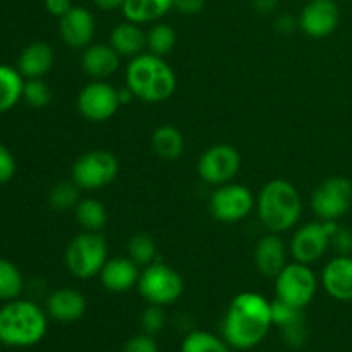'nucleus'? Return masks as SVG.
<instances>
[{
    "label": "nucleus",
    "instance_id": "nucleus-1",
    "mask_svg": "<svg viewBox=\"0 0 352 352\" xmlns=\"http://www.w3.org/2000/svg\"><path fill=\"white\" fill-rule=\"evenodd\" d=\"M272 327V301L258 292H241L227 306L220 332L234 351H251L267 339Z\"/></svg>",
    "mask_w": 352,
    "mask_h": 352
},
{
    "label": "nucleus",
    "instance_id": "nucleus-2",
    "mask_svg": "<svg viewBox=\"0 0 352 352\" xmlns=\"http://www.w3.org/2000/svg\"><path fill=\"white\" fill-rule=\"evenodd\" d=\"M48 332V315L31 299H12L0 308V344L26 349L40 344Z\"/></svg>",
    "mask_w": 352,
    "mask_h": 352
},
{
    "label": "nucleus",
    "instance_id": "nucleus-3",
    "mask_svg": "<svg viewBox=\"0 0 352 352\" xmlns=\"http://www.w3.org/2000/svg\"><path fill=\"white\" fill-rule=\"evenodd\" d=\"M254 210L267 232L284 234L296 229L301 220V192L285 179H272L258 192Z\"/></svg>",
    "mask_w": 352,
    "mask_h": 352
},
{
    "label": "nucleus",
    "instance_id": "nucleus-4",
    "mask_svg": "<svg viewBox=\"0 0 352 352\" xmlns=\"http://www.w3.org/2000/svg\"><path fill=\"white\" fill-rule=\"evenodd\" d=\"M126 86L136 100L162 103L167 102L177 89V76L165 57L146 52L129 60L126 67Z\"/></svg>",
    "mask_w": 352,
    "mask_h": 352
},
{
    "label": "nucleus",
    "instance_id": "nucleus-5",
    "mask_svg": "<svg viewBox=\"0 0 352 352\" xmlns=\"http://www.w3.org/2000/svg\"><path fill=\"white\" fill-rule=\"evenodd\" d=\"M109 260V244L102 232L78 234L65 248L64 261L69 274L81 280L98 277Z\"/></svg>",
    "mask_w": 352,
    "mask_h": 352
},
{
    "label": "nucleus",
    "instance_id": "nucleus-6",
    "mask_svg": "<svg viewBox=\"0 0 352 352\" xmlns=\"http://www.w3.org/2000/svg\"><path fill=\"white\" fill-rule=\"evenodd\" d=\"M136 287L148 305L167 308L181 299L184 292V280L175 268L157 260L143 267Z\"/></svg>",
    "mask_w": 352,
    "mask_h": 352
},
{
    "label": "nucleus",
    "instance_id": "nucleus-7",
    "mask_svg": "<svg viewBox=\"0 0 352 352\" xmlns=\"http://www.w3.org/2000/svg\"><path fill=\"white\" fill-rule=\"evenodd\" d=\"M320 287V278L311 265L289 261L275 277V298L294 308L305 309L315 299Z\"/></svg>",
    "mask_w": 352,
    "mask_h": 352
},
{
    "label": "nucleus",
    "instance_id": "nucleus-8",
    "mask_svg": "<svg viewBox=\"0 0 352 352\" xmlns=\"http://www.w3.org/2000/svg\"><path fill=\"white\" fill-rule=\"evenodd\" d=\"M119 174V160L109 150H89L74 160L71 179L82 191H98L116 181Z\"/></svg>",
    "mask_w": 352,
    "mask_h": 352
},
{
    "label": "nucleus",
    "instance_id": "nucleus-9",
    "mask_svg": "<svg viewBox=\"0 0 352 352\" xmlns=\"http://www.w3.org/2000/svg\"><path fill=\"white\" fill-rule=\"evenodd\" d=\"M318 220L339 222L352 208V182L344 175H332L320 182L309 199Z\"/></svg>",
    "mask_w": 352,
    "mask_h": 352
},
{
    "label": "nucleus",
    "instance_id": "nucleus-10",
    "mask_svg": "<svg viewBox=\"0 0 352 352\" xmlns=\"http://www.w3.org/2000/svg\"><path fill=\"white\" fill-rule=\"evenodd\" d=\"M337 226L339 222H325L316 219L315 222L298 227L289 243V253L292 260L305 265H313L322 260L329 251Z\"/></svg>",
    "mask_w": 352,
    "mask_h": 352
},
{
    "label": "nucleus",
    "instance_id": "nucleus-11",
    "mask_svg": "<svg viewBox=\"0 0 352 352\" xmlns=\"http://www.w3.org/2000/svg\"><path fill=\"white\" fill-rule=\"evenodd\" d=\"M254 205L256 198L251 189L234 181L217 186L208 201L212 217L222 223L241 222L253 212Z\"/></svg>",
    "mask_w": 352,
    "mask_h": 352
},
{
    "label": "nucleus",
    "instance_id": "nucleus-12",
    "mask_svg": "<svg viewBox=\"0 0 352 352\" xmlns=\"http://www.w3.org/2000/svg\"><path fill=\"white\" fill-rule=\"evenodd\" d=\"M241 168V155L229 143H217L206 148L198 158L199 179L210 186H222L232 182Z\"/></svg>",
    "mask_w": 352,
    "mask_h": 352
},
{
    "label": "nucleus",
    "instance_id": "nucleus-13",
    "mask_svg": "<svg viewBox=\"0 0 352 352\" xmlns=\"http://www.w3.org/2000/svg\"><path fill=\"white\" fill-rule=\"evenodd\" d=\"M79 113L89 122H105L117 113L122 107L119 89L107 81H96L85 86L76 98Z\"/></svg>",
    "mask_w": 352,
    "mask_h": 352
},
{
    "label": "nucleus",
    "instance_id": "nucleus-14",
    "mask_svg": "<svg viewBox=\"0 0 352 352\" xmlns=\"http://www.w3.org/2000/svg\"><path fill=\"white\" fill-rule=\"evenodd\" d=\"M299 30L313 40H323L337 30L340 9L337 0H308L299 14Z\"/></svg>",
    "mask_w": 352,
    "mask_h": 352
},
{
    "label": "nucleus",
    "instance_id": "nucleus-15",
    "mask_svg": "<svg viewBox=\"0 0 352 352\" xmlns=\"http://www.w3.org/2000/svg\"><path fill=\"white\" fill-rule=\"evenodd\" d=\"M96 33V19L86 7L74 6L58 19V34L69 48L85 50L93 43Z\"/></svg>",
    "mask_w": 352,
    "mask_h": 352
},
{
    "label": "nucleus",
    "instance_id": "nucleus-16",
    "mask_svg": "<svg viewBox=\"0 0 352 352\" xmlns=\"http://www.w3.org/2000/svg\"><path fill=\"white\" fill-rule=\"evenodd\" d=\"M289 248L285 246L282 234L267 232L260 237L254 246V267L261 275L268 278H275L280 274L282 268L289 263Z\"/></svg>",
    "mask_w": 352,
    "mask_h": 352
},
{
    "label": "nucleus",
    "instance_id": "nucleus-17",
    "mask_svg": "<svg viewBox=\"0 0 352 352\" xmlns=\"http://www.w3.org/2000/svg\"><path fill=\"white\" fill-rule=\"evenodd\" d=\"M320 285L332 299L340 302L352 301V256L337 254L323 267Z\"/></svg>",
    "mask_w": 352,
    "mask_h": 352
},
{
    "label": "nucleus",
    "instance_id": "nucleus-18",
    "mask_svg": "<svg viewBox=\"0 0 352 352\" xmlns=\"http://www.w3.org/2000/svg\"><path fill=\"white\" fill-rule=\"evenodd\" d=\"M86 306V298L78 289L60 287L48 294L45 311L57 323H74L85 316Z\"/></svg>",
    "mask_w": 352,
    "mask_h": 352
},
{
    "label": "nucleus",
    "instance_id": "nucleus-19",
    "mask_svg": "<svg viewBox=\"0 0 352 352\" xmlns=\"http://www.w3.org/2000/svg\"><path fill=\"white\" fill-rule=\"evenodd\" d=\"M120 58L110 43H91L82 50L81 67L91 79L105 81L119 71Z\"/></svg>",
    "mask_w": 352,
    "mask_h": 352
},
{
    "label": "nucleus",
    "instance_id": "nucleus-20",
    "mask_svg": "<svg viewBox=\"0 0 352 352\" xmlns=\"http://www.w3.org/2000/svg\"><path fill=\"white\" fill-rule=\"evenodd\" d=\"M140 274V267L129 256H116L107 260L98 277L107 291L120 294L136 287Z\"/></svg>",
    "mask_w": 352,
    "mask_h": 352
},
{
    "label": "nucleus",
    "instance_id": "nucleus-21",
    "mask_svg": "<svg viewBox=\"0 0 352 352\" xmlns=\"http://www.w3.org/2000/svg\"><path fill=\"white\" fill-rule=\"evenodd\" d=\"M55 64V52L47 41H33L23 48L17 58V71L24 79H38L52 71Z\"/></svg>",
    "mask_w": 352,
    "mask_h": 352
},
{
    "label": "nucleus",
    "instance_id": "nucleus-22",
    "mask_svg": "<svg viewBox=\"0 0 352 352\" xmlns=\"http://www.w3.org/2000/svg\"><path fill=\"white\" fill-rule=\"evenodd\" d=\"M109 43L120 57L134 58L146 50V33L141 30V24L124 21L113 28Z\"/></svg>",
    "mask_w": 352,
    "mask_h": 352
},
{
    "label": "nucleus",
    "instance_id": "nucleus-23",
    "mask_svg": "<svg viewBox=\"0 0 352 352\" xmlns=\"http://www.w3.org/2000/svg\"><path fill=\"white\" fill-rule=\"evenodd\" d=\"M174 9V0H126L122 14L136 24H153Z\"/></svg>",
    "mask_w": 352,
    "mask_h": 352
},
{
    "label": "nucleus",
    "instance_id": "nucleus-24",
    "mask_svg": "<svg viewBox=\"0 0 352 352\" xmlns=\"http://www.w3.org/2000/svg\"><path fill=\"white\" fill-rule=\"evenodd\" d=\"M186 141L181 131L170 124L158 126L151 134V150L160 160L174 162L184 153Z\"/></svg>",
    "mask_w": 352,
    "mask_h": 352
},
{
    "label": "nucleus",
    "instance_id": "nucleus-25",
    "mask_svg": "<svg viewBox=\"0 0 352 352\" xmlns=\"http://www.w3.org/2000/svg\"><path fill=\"white\" fill-rule=\"evenodd\" d=\"M24 81L17 67L0 64V113L12 110L23 100Z\"/></svg>",
    "mask_w": 352,
    "mask_h": 352
},
{
    "label": "nucleus",
    "instance_id": "nucleus-26",
    "mask_svg": "<svg viewBox=\"0 0 352 352\" xmlns=\"http://www.w3.org/2000/svg\"><path fill=\"white\" fill-rule=\"evenodd\" d=\"M76 222L89 232H102L109 223V212L100 199L86 198L78 203L74 208Z\"/></svg>",
    "mask_w": 352,
    "mask_h": 352
},
{
    "label": "nucleus",
    "instance_id": "nucleus-27",
    "mask_svg": "<svg viewBox=\"0 0 352 352\" xmlns=\"http://www.w3.org/2000/svg\"><path fill=\"white\" fill-rule=\"evenodd\" d=\"M181 352H234L222 336L206 330H189L182 339Z\"/></svg>",
    "mask_w": 352,
    "mask_h": 352
},
{
    "label": "nucleus",
    "instance_id": "nucleus-28",
    "mask_svg": "<svg viewBox=\"0 0 352 352\" xmlns=\"http://www.w3.org/2000/svg\"><path fill=\"white\" fill-rule=\"evenodd\" d=\"M175 45H177V33L170 24L164 21H157L146 31V50L150 54L165 57L174 50Z\"/></svg>",
    "mask_w": 352,
    "mask_h": 352
},
{
    "label": "nucleus",
    "instance_id": "nucleus-29",
    "mask_svg": "<svg viewBox=\"0 0 352 352\" xmlns=\"http://www.w3.org/2000/svg\"><path fill=\"white\" fill-rule=\"evenodd\" d=\"M24 291V277L12 261L0 258V301L7 302L21 298Z\"/></svg>",
    "mask_w": 352,
    "mask_h": 352
},
{
    "label": "nucleus",
    "instance_id": "nucleus-30",
    "mask_svg": "<svg viewBox=\"0 0 352 352\" xmlns=\"http://www.w3.org/2000/svg\"><path fill=\"white\" fill-rule=\"evenodd\" d=\"M81 191L82 189L76 184L74 181H60L50 189L48 195V203L57 212H67V210H74L78 203L81 201Z\"/></svg>",
    "mask_w": 352,
    "mask_h": 352
},
{
    "label": "nucleus",
    "instance_id": "nucleus-31",
    "mask_svg": "<svg viewBox=\"0 0 352 352\" xmlns=\"http://www.w3.org/2000/svg\"><path fill=\"white\" fill-rule=\"evenodd\" d=\"M127 256L138 265V267H146L157 261V244L153 237L148 234H134L127 241Z\"/></svg>",
    "mask_w": 352,
    "mask_h": 352
},
{
    "label": "nucleus",
    "instance_id": "nucleus-32",
    "mask_svg": "<svg viewBox=\"0 0 352 352\" xmlns=\"http://www.w3.org/2000/svg\"><path fill=\"white\" fill-rule=\"evenodd\" d=\"M52 89L41 78L26 79L23 89V100L33 109H45L52 102Z\"/></svg>",
    "mask_w": 352,
    "mask_h": 352
},
{
    "label": "nucleus",
    "instance_id": "nucleus-33",
    "mask_svg": "<svg viewBox=\"0 0 352 352\" xmlns=\"http://www.w3.org/2000/svg\"><path fill=\"white\" fill-rule=\"evenodd\" d=\"M301 318H305V309L294 308V306L287 305V302L280 301L277 298L272 301V322H274V327H277L278 330Z\"/></svg>",
    "mask_w": 352,
    "mask_h": 352
},
{
    "label": "nucleus",
    "instance_id": "nucleus-34",
    "mask_svg": "<svg viewBox=\"0 0 352 352\" xmlns=\"http://www.w3.org/2000/svg\"><path fill=\"white\" fill-rule=\"evenodd\" d=\"M167 325V313H165L164 306H155L148 305V308H144L143 315H141V329L148 336H157Z\"/></svg>",
    "mask_w": 352,
    "mask_h": 352
},
{
    "label": "nucleus",
    "instance_id": "nucleus-35",
    "mask_svg": "<svg viewBox=\"0 0 352 352\" xmlns=\"http://www.w3.org/2000/svg\"><path fill=\"white\" fill-rule=\"evenodd\" d=\"M282 340L287 347L291 349H302L308 342V325H306V316L305 318L298 320V322L291 323V325L280 329Z\"/></svg>",
    "mask_w": 352,
    "mask_h": 352
},
{
    "label": "nucleus",
    "instance_id": "nucleus-36",
    "mask_svg": "<svg viewBox=\"0 0 352 352\" xmlns=\"http://www.w3.org/2000/svg\"><path fill=\"white\" fill-rule=\"evenodd\" d=\"M330 248H332L337 254L352 256V229L339 223L336 232H333L332 241H330Z\"/></svg>",
    "mask_w": 352,
    "mask_h": 352
},
{
    "label": "nucleus",
    "instance_id": "nucleus-37",
    "mask_svg": "<svg viewBox=\"0 0 352 352\" xmlns=\"http://www.w3.org/2000/svg\"><path fill=\"white\" fill-rule=\"evenodd\" d=\"M120 352H160V351H158V344L157 340H155V337L148 336V333L143 332V333H138V336H133L131 339H127Z\"/></svg>",
    "mask_w": 352,
    "mask_h": 352
},
{
    "label": "nucleus",
    "instance_id": "nucleus-38",
    "mask_svg": "<svg viewBox=\"0 0 352 352\" xmlns=\"http://www.w3.org/2000/svg\"><path fill=\"white\" fill-rule=\"evenodd\" d=\"M16 170H17V164L12 151H10L6 144L0 143V184L9 182L10 179L16 175Z\"/></svg>",
    "mask_w": 352,
    "mask_h": 352
},
{
    "label": "nucleus",
    "instance_id": "nucleus-39",
    "mask_svg": "<svg viewBox=\"0 0 352 352\" xmlns=\"http://www.w3.org/2000/svg\"><path fill=\"white\" fill-rule=\"evenodd\" d=\"M206 6V0H174V9L182 16H196Z\"/></svg>",
    "mask_w": 352,
    "mask_h": 352
},
{
    "label": "nucleus",
    "instance_id": "nucleus-40",
    "mask_svg": "<svg viewBox=\"0 0 352 352\" xmlns=\"http://www.w3.org/2000/svg\"><path fill=\"white\" fill-rule=\"evenodd\" d=\"M298 28L299 19L292 16V14H280V16H277V19H275V30H277L278 34H284V36L292 34Z\"/></svg>",
    "mask_w": 352,
    "mask_h": 352
},
{
    "label": "nucleus",
    "instance_id": "nucleus-41",
    "mask_svg": "<svg viewBox=\"0 0 352 352\" xmlns=\"http://www.w3.org/2000/svg\"><path fill=\"white\" fill-rule=\"evenodd\" d=\"M72 0H45V9L50 16L58 17L60 19L62 16L69 12L72 9Z\"/></svg>",
    "mask_w": 352,
    "mask_h": 352
},
{
    "label": "nucleus",
    "instance_id": "nucleus-42",
    "mask_svg": "<svg viewBox=\"0 0 352 352\" xmlns=\"http://www.w3.org/2000/svg\"><path fill=\"white\" fill-rule=\"evenodd\" d=\"M280 0H251V7L260 16H270L277 10Z\"/></svg>",
    "mask_w": 352,
    "mask_h": 352
},
{
    "label": "nucleus",
    "instance_id": "nucleus-43",
    "mask_svg": "<svg viewBox=\"0 0 352 352\" xmlns=\"http://www.w3.org/2000/svg\"><path fill=\"white\" fill-rule=\"evenodd\" d=\"M93 3H95L100 10L113 12V10H122L126 0H93Z\"/></svg>",
    "mask_w": 352,
    "mask_h": 352
}]
</instances>
